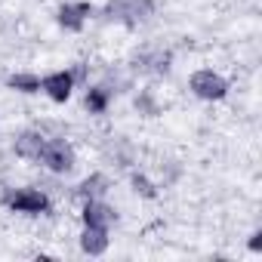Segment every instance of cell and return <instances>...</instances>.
Masks as SVG:
<instances>
[{
    "instance_id": "obj_14",
    "label": "cell",
    "mask_w": 262,
    "mask_h": 262,
    "mask_svg": "<svg viewBox=\"0 0 262 262\" xmlns=\"http://www.w3.org/2000/svg\"><path fill=\"white\" fill-rule=\"evenodd\" d=\"M250 250H253V253H262V234H259V231L250 237Z\"/></svg>"
},
{
    "instance_id": "obj_2",
    "label": "cell",
    "mask_w": 262,
    "mask_h": 262,
    "mask_svg": "<svg viewBox=\"0 0 262 262\" xmlns=\"http://www.w3.org/2000/svg\"><path fill=\"white\" fill-rule=\"evenodd\" d=\"M188 90L201 102H222L231 90V80L216 68H198L188 74Z\"/></svg>"
},
{
    "instance_id": "obj_13",
    "label": "cell",
    "mask_w": 262,
    "mask_h": 262,
    "mask_svg": "<svg viewBox=\"0 0 262 262\" xmlns=\"http://www.w3.org/2000/svg\"><path fill=\"white\" fill-rule=\"evenodd\" d=\"M133 191L142 194V198H148V201L158 198V188H155V182H151L145 173H133Z\"/></svg>"
},
{
    "instance_id": "obj_9",
    "label": "cell",
    "mask_w": 262,
    "mask_h": 262,
    "mask_svg": "<svg viewBox=\"0 0 262 262\" xmlns=\"http://www.w3.org/2000/svg\"><path fill=\"white\" fill-rule=\"evenodd\" d=\"M7 90L22 96H40V74L37 71H13L7 77Z\"/></svg>"
},
{
    "instance_id": "obj_12",
    "label": "cell",
    "mask_w": 262,
    "mask_h": 262,
    "mask_svg": "<svg viewBox=\"0 0 262 262\" xmlns=\"http://www.w3.org/2000/svg\"><path fill=\"white\" fill-rule=\"evenodd\" d=\"M105 191H108V176H105V173H93V176H90V179H83V182H80V188H77L80 201L105 198Z\"/></svg>"
},
{
    "instance_id": "obj_10",
    "label": "cell",
    "mask_w": 262,
    "mask_h": 262,
    "mask_svg": "<svg viewBox=\"0 0 262 262\" xmlns=\"http://www.w3.org/2000/svg\"><path fill=\"white\" fill-rule=\"evenodd\" d=\"M43 142H47V136H40V133H34V129H28V133H22V136L16 139V155L25 158V161H37Z\"/></svg>"
},
{
    "instance_id": "obj_3",
    "label": "cell",
    "mask_w": 262,
    "mask_h": 262,
    "mask_svg": "<svg viewBox=\"0 0 262 262\" xmlns=\"http://www.w3.org/2000/svg\"><path fill=\"white\" fill-rule=\"evenodd\" d=\"M37 164H43L50 173L56 176H65L77 167V155H74V145L68 139H47L43 148H40V158Z\"/></svg>"
},
{
    "instance_id": "obj_8",
    "label": "cell",
    "mask_w": 262,
    "mask_h": 262,
    "mask_svg": "<svg viewBox=\"0 0 262 262\" xmlns=\"http://www.w3.org/2000/svg\"><path fill=\"white\" fill-rule=\"evenodd\" d=\"M77 244H80V253H86V256H105V253H108V247H111V228L83 225V231H80Z\"/></svg>"
},
{
    "instance_id": "obj_5",
    "label": "cell",
    "mask_w": 262,
    "mask_h": 262,
    "mask_svg": "<svg viewBox=\"0 0 262 262\" xmlns=\"http://www.w3.org/2000/svg\"><path fill=\"white\" fill-rule=\"evenodd\" d=\"M74 90H77V74H74V68H53V71L40 74V93H43L50 102H56V105L71 102Z\"/></svg>"
},
{
    "instance_id": "obj_4",
    "label": "cell",
    "mask_w": 262,
    "mask_h": 262,
    "mask_svg": "<svg viewBox=\"0 0 262 262\" xmlns=\"http://www.w3.org/2000/svg\"><path fill=\"white\" fill-rule=\"evenodd\" d=\"M151 10H155V0H108L102 16L117 25H139L151 16Z\"/></svg>"
},
{
    "instance_id": "obj_6",
    "label": "cell",
    "mask_w": 262,
    "mask_h": 262,
    "mask_svg": "<svg viewBox=\"0 0 262 262\" xmlns=\"http://www.w3.org/2000/svg\"><path fill=\"white\" fill-rule=\"evenodd\" d=\"M93 16H96V7L90 0H65V4H59V10H56V25L65 34H80L90 25Z\"/></svg>"
},
{
    "instance_id": "obj_1",
    "label": "cell",
    "mask_w": 262,
    "mask_h": 262,
    "mask_svg": "<svg viewBox=\"0 0 262 262\" xmlns=\"http://www.w3.org/2000/svg\"><path fill=\"white\" fill-rule=\"evenodd\" d=\"M0 204H4L10 213H19V216H47L53 210L47 191L34 188V185H22V188H7L0 194Z\"/></svg>"
},
{
    "instance_id": "obj_7",
    "label": "cell",
    "mask_w": 262,
    "mask_h": 262,
    "mask_svg": "<svg viewBox=\"0 0 262 262\" xmlns=\"http://www.w3.org/2000/svg\"><path fill=\"white\" fill-rule=\"evenodd\" d=\"M80 222L83 225H96V228H111L117 222V210L105 198H90L80 207Z\"/></svg>"
},
{
    "instance_id": "obj_11",
    "label": "cell",
    "mask_w": 262,
    "mask_h": 262,
    "mask_svg": "<svg viewBox=\"0 0 262 262\" xmlns=\"http://www.w3.org/2000/svg\"><path fill=\"white\" fill-rule=\"evenodd\" d=\"M108 102H111V90H105V86H90L86 96H83V105H86L90 114H105Z\"/></svg>"
}]
</instances>
